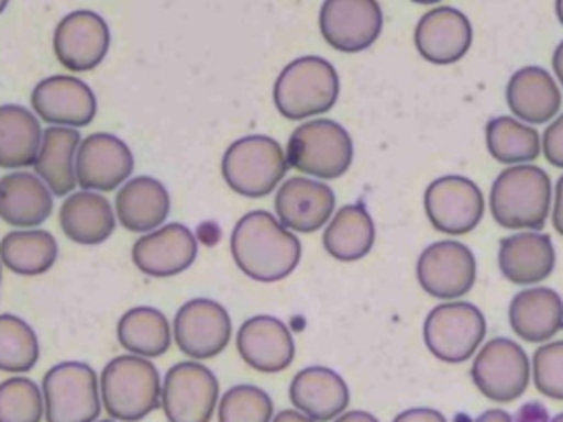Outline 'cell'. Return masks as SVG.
<instances>
[{"instance_id":"1","label":"cell","mask_w":563,"mask_h":422,"mask_svg":"<svg viewBox=\"0 0 563 422\" xmlns=\"http://www.w3.org/2000/svg\"><path fill=\"white\" fill-rule=\"evenodd\" d=\"M231 255L235 266L260 284H273L288 277L301 257V244L268 211H249L231 231Z\"/></svg>"},{"instance_id":"2","label":"cell","mask_w":563,"mask_h":422,"mask_svg":"<svg viewBox=\"0 0 563 422\" xmlns=\"http://www.w3.org/2000/svg\"><path fill=\"white\" fill-rule=\"evenodd\" d=\"M552 185L537 165H510L490 185L488 207L504 229L539 231L550 213Z\"/></svg>"},{"instance_id":"3","label":"cell","mask_w":563,"mask_h":422,"mask_svg":"<svg viewBox=\"0 0 563 422\" xmlns=\"http://www.w3.org/2000/svg\"><path fill=\"white\" fill-rule=\"evenodd\" d=\"M336 99L339 75L328 59L317 55H303L286 64L273 86V103L290 121L323 114Z\"/></svg>"},{"instance_id":"4","label":"cell","mask_w":563,"mask_h":422,"mask_svg":"<svg viewBox=\"0 0 563 422\" xmlns=\"http://www.w3.org/2000/svg\"><path fill=\"white\" fill-rule=\"evenodd\" d=\"M101 402L117 422H139L161 404V378L150 358L121 354L101 371Z\"/></svg>"},{"instance_id":"5","label":"cell","mask_w":563,"mask_h":422,"mask_svg":"<svg viewBox=\"0 0 563 422\" xmlns=\"http://www.w3.org/2000/svg\"><path fill=\"white\" fill-rule=\"evenodd\" d=\"M354 158L347 130L332 119H310L299 123L286 143V160L292 169L317 180L343 176Z\"/></svg>"},{"instance_id":"6","label":"cell","mask_w":563,"mask_h":422,"mask_svg":"<svg viewBox=\"0 0 563 422\" xmlns=\"http://www.w3.org/2000/svg\"><path fill=\"white\" fill-rule=\"evenodd\" d=\"M288 169L282 145L264 134H249L233 141L222 160L224 182L244 198H264L284 180Z\"/></svg>"},{"instance_id":"7","label":"cell","mask_w":563,"mask_h":422,"mask_svg":"<svg viewBox=\"0 0 563 422\" xmlns=\"http://www.w3.org/2000/svg\"><path fill=\"white\" fill-rule=\"evenodd\" d=\"M46 422H97L101 387L90 365L64 360L53 365L42 380Z\"/></svg>"},{"instance_id":"8","label":"cell","mask_w":563,"mask_h":422,"mask_svg":"<svg viewBox=\"0 0 563 422\" xmlns=\"http://www.w3.org/2000/svg\"><path fill=\"white\" fill-rule=\"evenodd\" d=\"M486 334V321L477 306L468 301H446L435 306L422 325L427 349L444 363L468 360Z\"/></svg>"},{"instance_id":"9","label":"cell","mask_w":563,"mask_h":422,"mask_svg":"<svg viewBox=\"0 0 563 422\" xmlns=\"http://www.w3.org/2000/svg\"><path fill=\"white\" fill-rule=\"evenodd\" d=\"M218 378L196 360L167 369L161 387V407L167 422H209L218 409Z\"/></svg>"},{"instance_id":"10","label":"cell","mask_w":563,"mask_h":422,"mask_svg":"<svg viewBox=\"0 0 563 422\" xmlns=\"http://www.w3.org/2000/svg\"><path fill=\"white\" fill-rule=\"evenodd\" d=\"M530 360L521 345L510 338H490L475 356L471 378L493 402L517 400L530 382Z\"/></svg>"},{"instance_id":"11","label":"cell","mask_w":563,"mask_h":422,"mask_svg":"<svg viewBox=\"0 0 563 422\" xmlns=\"http://www.w3.org/2000/svg\"><path fill=\"white\" fill-rule=\"evenodd\" d=\"M416 277L420 288L435 299H462L477 277L475 255L455 240L433 242L418 255Z\"/></svg>"},{"instance_id":"12","label":"cell","mask_w":563,"mask_h":422,"mask_svg":"<svg viewBox=\"0 0 563 422\" xmlns=\"http://www.w3.org/2000/svg\"><path fill=\"white\" fill-rule=\"evenodd\" d=\"M424 213L435 231L464 235L473 231L484 215V196L479 187L464 176H440L424 191Z\"/></svg>"},{"instance_id":"13","label":"cell","mask_w":563,"mask_h":422,"mask_svg":"<svg viewBox=\"0 0 563 422\" xmlns=\"http://www.w3.org/2000/svg\"><path fill=\"white\" fill-rule=\"evenodd\" d=\"M319 31L334 51L361 53L378 40L383 9L378 0H323Z\"/></svg>"},{"instance_id":"14","label":"cell","mask_w":563,"mask_h":422,"mask_svg":"<svg viewBox=\"0 0 563 422\" xmlns=\"http://www.w3.org/2000/svg\"><path fill=\"white\" fill-rule=\"evenodd\" d=\"M172 332L176 345L189 358H213L231 338V316L218 301L196 297L178 308Z\"/></svg>"},{"instance_id":"15","label":"cell","mask_w":563,"mask_h":422,"mask_svg":"<svg viewBox=\"0 0 563 422\" xmlns=\"http://www.w3.org/2000/svg\"><path fill=\"white\" fill-rule=\"evenodd\" d=\"M110 48L108 22L88 9L66 13L53 33L57 62L73 73L97 68Z\"/></svg>"},{"instance_id":"16","label":"cell","mask_w":563,"mask_h":422,"mask_svg":"<svg viewBox=\"0 0 563 422\" xmlns=\"http://www.w3.org/2000/svg\"><path fill=\"white\" fill-rule=\"evenodd\" d=\"M134 156L125 141L108 132L81 138L75 156L77 185L88 191H114L130 180Z\"/></svg>"},{"instance_id":"17","label":"cell","mask_w":563,"mask_h":422,"mask_svg":"<svg viewBox=\"0 0 563 422\" xmlns=\"http://www.w3.org/2000/svg\"><path fill=\"white\" fill-rule=\"evenodd\" d=\"M31 106L40 121L62 127H86L97 114L92 88L73 75H51L37 81Z\"/></svg>"},{"instance_id":"18","label":"cell","mask_w":563,"mask_h":422,"mask_svg":"<svg viewBox=\"0 0 563 422\" xmlns=\"http://www.w3.org/2000/svg\"><path fill=\"white\" fill-rule=\"evenodd\" d=\"M334 215V191L317 178L292 176L275 193V218L292 233H314Z\"/></svg>"},{"instance_id":"19","label":"cell","mask_w":563,"mask_h":422,"mask_svg":"<svg viewBox=\"0 0 563 422\" xmlns=\"http://www.w3.org/2000/svg\"><path fill=\"white\" fill-rule=\"evenodd\" d=\"M198 255L194 233L180 224L169 222L150 233H143L132 244L134 266L150 277H174L187 270Z\"/></svg>"},{"instance_id":"20","label":"cell","mask_w":563,"mask_h":422,"mask_svg":"<svg viewBox=\"0 0 563 422\" xmlns=\"http://www.w3.org/2000/svg\"><path fill=\"white\" fill-rule=\"evenodd\" d=\"M413 42L427 62L449 66L468 53L473 44V26L460 9L435 7L418 20Z\"/></svg>"},{"instance_id":"21","label":"cell","mask_w":563,"mask_h":422,"mask_svg":"<svg viewBox=\"0 0 563 422\" xmlns=\"http://www.w3.org/2000/svg\"><path fill=\"white\" fill-rule=\"evenodd\" d=\"M235 349L240 358L262 371H284L295 358V341L284 321L271 314H257L246 319L235 334Z\"/></svg>"},{"instance_id":"22","label":"cell","mask_w":563,"mask_h":422,"mask_svg":"<svg viewBox=\"0 0 563 422\" xmlns=\"http://www.w3.org/2000/svg\"><path fill=\"white\" fill-rule=\"evenodd\" d=\"M288 398L297 411L310 415L317 422H328L345 411L350 402V389L334 369L312 365L295 374L288 387Z\"/></svg>"},{"instance_id":"23","label":"cell","mask_w":563,"mask_h":422,"mask_svg":"<svg viewBox=\"0 0 563 422\" xmlns=\"http://www.w3.org/2000/svg\"><path fill=\"white\" fill-rule=\"evenodd\" d=\"M497 264L501 275L517 286L543 281L554 268V246L541 231H519L499 240Z\"/></svg>"},{"instance_id":"24","label":"cell","mask_w":563,"mask_h":422,"mask_svg":"<svg viewBox=\"0 0 563 422\" xmlns=\"http://www.w3.org/2000/svg\"><path fill=\"white\" fill-rule=\"evenodd\" d=\"M506 103L515 119L528 125L548 123L561 108V88L545 68L523 66L506 84Z\"/></svg>"},{"instance_id":"25","label":"cell","mask_w":563,"mask_h":422,"mask_svg":"<svg viewBox=\"0 0 563 422\" xmlns=\"http://www.w3.org/2000/svg\"><path fill=\"white\" fill-rule=\"evenodd\" d=\"M167 187L152 176H134L123 182L114 198L119 224L132 233H150L167 220L169 213Z\"/></svg>"},{"instance_id":"26","label":"cell","mask_w":563,"mask_h":422,"mask_svg":"<svg viewBox=\"0 0 563 422\" xmlns=\"http://www.w3.org/2000/svg\"><path fill=\"white\" fill-rule=\"evenodd\" d=\"M508 323L528 343L548 341L563 330V299L545 286L526 288L510 299Z\"/></svg>"},{"instance_id":"27","label":"cell","mask_w":563,"mask_h":422,"mask_svg":"<svg viewBox=\"0 0 563 422\" xmlns=\"http://www.w3.org/2000/svg\"><path fill=\"white\" fill-rule=\"evenodd\" d=\"M117 224V213L99 191H73L59 207V226L64 235L81 246L106 242Z\"/></svg>"},{"instance_id":"28","label":"cell","mask_w":563,"mask_h":422,"mask_svg":"<svg viewBox=\"0 0 563 422\" xmlns=\"http://www.w3.org/2000/svg\"><path fill=\"white\" fill-rule=\"evenodd\" d=\"M53 211V191L31 171H11L0 178V218L15 229H35Z\"/></svg>"},{"instance_id":"29","label":"cell","mask_w":563,"mask_h":422,"mask_svg":"<svg viewBox=\"0 0 563 422\" xmlns=\"http://www.w3.org/2000/svg\"><path fill=\"white\" fill-rule=\"evenodd\" d=\"M81 143L79 130L48 125L42 134V143L33 163L35 174L46 182L53 196H68L77 185L75 156Z\"/></svg>"},{"instance_id":"30","label":"cell","mask_w":563,"mask_h":422,"mask_svg":"<svg viewBox=\"0 0 563 422\" xmlns=\"http://www.w3.org/2000/svg\"><path fill=\"white\" fill-rule=\"evenodd\" d=\"M376 229L369 211L363 204H345L325 224L323 248L339 262H356L374 246Z\"/></svg>"},{"instance_id":"31","label":"cell","mask_w":563,"mask_h":422,"mask_svg":"<svg viewBox=\"0 0 563 422\" xmlns=\"http://www.w3.org/2000/svg\"><path fill=\"white\" fill-rule=\"evenodd\" d=\"M42 134L37 114L18 103L0 106V167L20 169L33 165Z\"/></svg>"},{"instance_id":"32","label":"cell","mask_w":563,"mask_h":422,"mask_svg":"<svg viewBox=\"0 0 563 422\" xmlns=\"http://www.w3.org/2000/svg\"><path fill=\"white\" fill-rule=\"evenodd\" d=\"M172 327L167 316L150 306H136L121 314L117 323V338L121 347L134 356L156 358L172 345Z\"/></svg>"},{"instance_id":"33","label":"cell","mask_w":563,"mask_h":422,"mask_svg":"<svg viewBox=\"0 0 563 422\" xmlns=\"http://www.w3.org/2000/svg\"><path fill=\"white\" fill-rule=\"evenodd\" d=\"M57 240L44 229H15L0 240V262L15 275L35 277L57 259Z\"/></svg>"},{"instance_id":"34","label":"cell","mask_w":563,"mask_h":422,"mask_svg":"<svg viewBox=\"0 0 563 422\" xmlns=\"http://www.w3.org/2000/svg\"><path fill=\"white\" fill-rule=\"evenodd\" d=\"M486 147L497 163L523 165L541 154V136L515 116H495L486 123Z\"/></svg>"},{"instance_id":"35","label":"cell","mask_w":563,"mask_h":422,"mask_svg":"<svg viewBox=\"0 0 563 422\" xmlns=\"http://www.w3.org/2000/svg\"><path fill=\"white\" fill-rule=\"evenodd\" d=\"M37 358L40 341L33 327L15 314H0V371L24 374Z\"/></svg>"},{"instance_id":"36","label":"cell","mask_w":563,"mask_h":422,"mask_svg":"<svg viewBox=\"0 0 563 422\" xmlns=\"http://www.w3.org/2000/svg\"><path fill=\"white\" fill-rule=\"evenodd\" d=\"M218 422H271L273 400L255 385H233L218 400Z\"/></svg>"},{"instance_id":"37","label":"cell","mask_w":563,"mask_h":422,"mask_svg":"<svg viewBox=\"0 0 563 422\" xmlns=\"http://www.w3.org/2000/svg\"><path fill=\"white\" fill-rule=\"evenodd\" d=\"M44 393L31 380L13 376L0 382V422H42Z\"/></svg>"},{"instance_id":"38","label":"cell","mask_w":563,"mask_h":422,"mask_svg":"<svg viewBox=\"0 0 563 422\" xmlns=\"http://www.w3.org/2000/svg\"><path fill=\"white\" fill-rule=\"evenodd\" d=\"M534 387L554 400H563V341L541 345L532 356Z\"/></svg>"},{"instance_id":"39","label":"cell","mask_w":563,"mask_h":422,"mask_svg":"<svg viewBox=\"0 0 563 422\" xmlns=\"http://www.w3.org/2000/svg\"><path fill=\"white\" fill-rule=\"evenodd\" d=\"M541 152L550 165L563 167V114L552 119L541 134Z\"/></svg>"},{"instance_id":"40","label":"cell","mask_w":563,"mask_h":422,"mask_svg":"<svg viewBox=\"0 0 563 422\" xmlns=\"http://www.w3.org/2000/svg\"><path fill=\"white\" fill-rule=\"evenodd\" d=\"M394 422H446V418L429 407H418V409H407L394 418Z\"/></svg>"},{"instance_id":"41","label":"cell","mask_w":563,"mask_h":422,"mask_svg":"<svg viewBox=\"0 0 563 422\" xmlns=\"http://www.w3.org/2000/svg\"><path fill=\"white\" fill-rule=\"evenodd\" d=\"M512 418H515V422H550L548 411L537 402H530V404L521 407Z\"/></svg>"},{"instance_id":"42","label":"cell","mask_w":563,"mask_h":422,"mask_svg":"<svg viewBox=\"0 0 563 422\" xmlns=\"http://www.w3.org/2000/svg\"><path fill=\"white\" fill-rule=\"evenodd\" d=\"M552 224L563 235V176L556 180L554 187V204H552Z\"/></svg>"},{"instance_id":"43","label":"cell","mask_w":563,"mask_h":422,"mask_svg":"<svg viewBox=\"0 0 563 422\" xmlns=\"http://www.w3.org/2000/svg\"><path fill=\"white\" fill-rule=\"evenodd\" d=\"M271 422H317V420H312L310 415H306V413H301L297 409H284Z\"/></svg>"},{"instance_id":"44","label":"cell","mask_w":563,"mask_h":422,"mask_svg":"<svg viewBox=\"0 0 563 422\" xmlns=\"http://www.w3.org/2000/svg\"><path fill=\"white\" fill-rule=\"evenodd\" d=\"M475 422H515V418L504 409H490V411H484Z\"/></svg>"},{"instance_id":"45","label":"cell","mask_w":563,"mask_h":422,"mask_svg":"<svg viewBox=\"0 0 563 422\" xmlns=\"http://www.w3.org/2000/svg\"><path fill=\"white\" fill-rule=\"evenodd\" d=\"M334 422H378V420L367 411H347L334 418Z\"/></svg>"},{"instance_id":"46","label":"cell","mask_w":563,"mask_h":422,"mask_svg":"<svg viewBox=\"0 0 563 422\" xmlns=\"http://www.w3.org/2000/svg\"><path fill=\"white\" fill-rule=\"evenodd\" d=\"M552 70L563 88V42H559V46L554 48V55H552Z\"/></svg>"},{"instance_id":"47","label":"cell","mask_w":563,"mask_h":422,"mask_svg":"<svg viewBox=\"0 0 563 422\" xmlns=\"http://www.w3.org/2000/svg\"><path fill=\"white\" fill-rule=\"evenodd\" d=\"M554 7H556V18H559V22L563 24V0H556Z\"/></svg>"},{"instance_id":"48","label":"cell","mask_w":563,"mask_h":422,"mask_svg":"<svg viewBox=\"0 0 563 422\" xmlns=\"http://www.w3.org/2000/svg\"><path fill=\"white\" fill-rule=\"evenodd\" d=\"M411 2H416V4H435L440 0H411Z\"/></svg>"},{"instance_id":"49","label":"cell","mask_w":563,"mask_h":422,"mask_svg":"<svg viewBox=\"0 0 563 422\" xmlns=\"http://www.w3.org/2000/svg\"><path fill=\"white\" fill-rule=\"evenodd\" d=\"M7 4H9V0H0V13L7 9Z\"/></svg>"},{"instance_id":"50","label":"cell","mask_w":563,"mask_h":422,"mask_svg":"<svg viewBox=\"0 0 563 422\" xmlns=\"http://www.w3.org/2000/svg\"><path fill=\"white\" fill-rule=\"evenodd\" d=\"M550 422H563V413H559V415H556V418H552Z\"/></svg>"},{"instance_id":"51","label":"cell","mask_w":563,"mask_h":422,"mask_svg":"<svg viewBox=\"0 0 563 422\" xmlns=\"http://www.w3.org/2000/svg\"><path fill=\"white\" fill-rule=\"evenodd\" d=\"M97 422H117V420H97Z\"/></svg>"},{"instance_id":"52","label":"cell","mask_w":563,"mask_h":422,"mask_svg":"<svg viewBox=\"0 0 563 422\" xmlns=\"http://www.w3.org/2000/svg\"><path fill=\"white\" fill-rule=\"evenodd\" d=\"M0 279H2V262H0Z\"/></svg>"}]
</instances>
